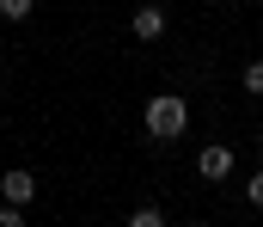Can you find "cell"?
I'll list each match as a JSON object with an SVG mask.
<instances>
[{
	"instance_id": "cell-2",
	"label": "cell",
	"mask_w": 263,
	"mask_h": 227,
	"mask_svg": "<svg viewBox=\"0 0 263 227\" xmlns=\"http://www.w3.org/2000/svg\"><path fill=\"white\" fill-rule=\"evenodd\" d=\"M0 203L31 209V203H37V172H31V166H6V172H0Z\"/></svg>"
},
{
	"instance_id": "cell-5",
	"label": "cell",
	"mask_w": 263,
	"mask_h": 227,
	"mask_svg": "<svg viewBox=\"0 0 263 227\" xmlns=\"http://www.w3.org/2000/svg\"><path fill=\"white\" fill-rule=\"evenodd\" d=\"M37 12V0H0V19H12V25H25Z\"/></svg>"
},
{
	"instance_id": "cell-10",
	"label": "cell",
	"mask_w": 263,
	"mask_h": 227,
	"mask_svg": "<svg viewBox=\"0 0 263 227\" xmlns=\"http://www.w3.org/2000/svg\"><path fill=\"white\" fill-rule=\"evenodd\" d=\"M257 153H263V129H257Z\"/></svg>"
},
{
	"instance_id": "cell-3",
	"label": "cell",
	"mask_w": 263,
	"mask_h": 227,
	"mask_svg": "<svg viewBox=\"0 0 263 227\" xmlns=\"http://www.w3.org/2000/svg\"><path fill=\"white\" fill-rule=\"evenodd\" d=\"M196 178H208V184H227V178H233V148H227V142H208V148L196 153Z\"/></svg>"
},
{
	"instance_id": "cell-8",
	"label": "cell",
	"mask_w": 263,
	"mask_h": 227,
	"mask_svg": "<svg viewBox=\"0 0 263 227\" xmlns=\"http://www.w3.org/2000/svg\"><path fill=\"white\" fill-rule=\"evenodd\" d=\"M245 203H251V209H263V166L245 178Z\"/></svg>"
},
{
	"instance_id": "cell-6",
	"label": "cell",
	"mask_w": 263,
	"mask_h": 227,
	"mask_svg": "<svg viewBox=\"0 0 263 227\" xmlns=\"http://www.w3.org/2000/svg\"><path fill=\"white\" fill-rule=\"evenodd\" d=\"M129 227H165V209H153V203H141L129 215Z\"/></svg>"
},
{
	"instance_id": "cell-7",
	"label": "cell",
	"mask_w": 263,
	"mask_h": 227,
	"mask_svg": "<svg viewBox=\"0 0 263 227\" xmlns=\"http://www.w3.org/2000/svg\"><path fill=\"white\" fill-rule=\"evenodd\" d=\"M239 86H245V92H251V98H263V62H251V68H245V74H239Z\"/></svg>"
},
{
	"instance_id": "cell-1",
	"label": "cell",
	"mask_w": 263,
	"mask_h": 227,
	"mask_svg": "<svg viewBox=\"0 0 263 227\" xmlns=\"http://www.w3.org/2000/svg\"><path fill=\"white\" fill-rule=\"evenodd\" d=\"M141 129H147L153 142H178V135L190 129V98H184V92H153V98L141 104Z\"/></svg>"
},
{
	"instance_id": "cell-9",
	"label": "cell",
	"mask_w": 263,
	"mask_h": 227,
	"mask_svg": "<svg viewBox=\"0 0 263 227\" xmlns=\"http://www.w3.org/2000/svg\"><path fill=\"white\" fill-rule=\"evenodd\" d=\"M0 227H25V209L18 203H0Z\"/></svg>"
},
{
	"instance_id": "cell-11",
	"label": "cell",
	"mask_w": 263,
	"mask_h": 227,
	"mask_svg": "<svg viewBox=\"0 0 263 227\" xmlns=\"http://www.w3.org/2000/svg\"><path fill=\"white\" fill-rule=\"evenodd\" d=\"M190 227H208V221H190Z\"/></svg>"
},
{
	"instance_id": "cell-4",
	"label": "cell",
	"mask_w": 263,
	"mask_h": 227,
	"mask_svg": "<svg viewBox=\"0 0 263 227\" xmlns=\"http://www.w3.org/2000/svg\"><path fill=\"white\" fill-rule=\"evenodd\" d=\"M129 31H135V43H159L165 37V6H135V19H129Z\"/></svg>"
}]
</instances>
